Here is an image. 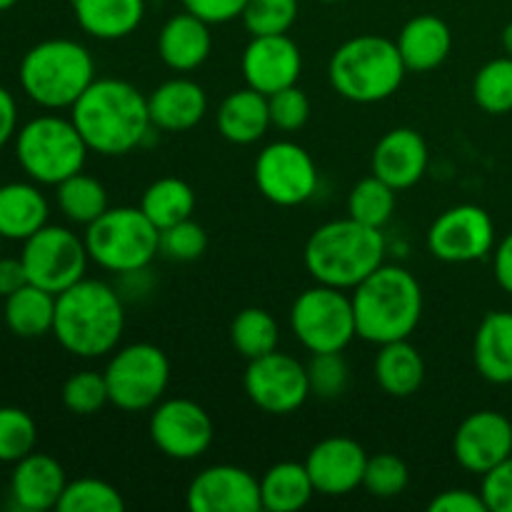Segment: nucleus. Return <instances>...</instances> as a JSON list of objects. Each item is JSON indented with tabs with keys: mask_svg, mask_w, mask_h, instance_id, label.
I'll list each match as a JSON object with an SVG mask.
<instances>
[{
	"mask_svg": "<svg viewBox=\"0 0 512 512\" xmlns=\"http://www.w3.org/2000/svg\"><path fill=\"white\" fill-rule=\"evenodd\" d=\"M70 120L93 153L125 155L148 138V98L128 80L95 78L70 108Z\"/></svg>",
	"mask_w": 512,
	"mask_h": 512,
	"instance_id": "1",
	"label": "nucleus"
},
{
	"mask_svg": "<svg viewBox=\"0 0 512 512\" xmlns=\"http://www.w3.org/2000/svg\"><path fill=\"white\" fill-rule=\"evenodd\" d=\"M125 330L123 298L103 280L83 278L55 298L53 335L75 358H103Z\"/></svg>",
	"mask_w": 512,
	"mask_h": 512,
	"instance_id": "2",
	"label": "nucleus"
},
{
	"mask_svg": "<svg viewBox=\"0 0 512 512\" xmlns=\"http://www.w3.org/2000/svg\"><path fill=\"white\" fill-rule=\"evenodd\" d=\"M385 248L383 228H370L348 215L313 230L305 243V270L315 283L353 290L385 263Z\"/></svg>",
	"mask_w": 512,
	"mask_h": 512,
	"instance_id": "3",
	"label": "nucleus"
},
{
	"mask_svg": "<svg viewBox=\"0 0 512 512\" xmlns=\"http://www.w3.org/2000/svg\"><path fill=\"white\" fill-rule=\"evenodd\" d=\"M350 298L358 338L375 345L410 338L423 318V288L418 278L400 265L383 263L353 288Z\"/></svg>",
	"mask_w": 512,
	"mask_h": 512,
	"instance_id": "4",
	"label": "nucleus"
},
{
	"mask_svg": "<svg viewBox=\"0 0 512 512\" xmlns=\"http://www.w3.org/2000/svg\"><path fill=\"white\" fill-rule=\"evenodd\" d=\"M408 68L398 43L383 35H355L345 40L328 63V80L350 103H380L398 93Z\"/></svg>",
	"mask_w": 512,
	"mask_h": 512,
	"instance_id": "5",
	"label": "nucleus"
},
{
	"mask_svg": "<svg viewBox=\"0 0 512 512\" xmlns=\"http://www.w3.org/2000/svg\"><path fill=\"white\" fill-rule=\"evenodd\" d=\"M18 78L23 93L40 108H73L95 80V60L78 40L50 38L23 55Z\"/></svg>",
	"mask_w": 512,
	"mask_h": 512,
	"instance_id": "6",
	"label": "nucleus"
},
{
	"mask_svg": "<svg viewBox=\"0 0 512 512\" xmlns=\"http://www.w3.org/2000/svg\"><path fill=\"white\" fill-rule=\"evenodd\" d=\"M85 248L90 260L120 275L143 273L160 255V230L140 208H108L85 225Z\"/></svg>",
	"mask_w": 512,
	"mask_h": 512,
	"instance_id": "7",
	"label": "nucleus"
},
{
	"mask_svg": "<svg viewBox=\"0 0 512 512\" xmlns=\"http://www.w3.org/2000/svg\"><path fill=\"white\" fill-rule=\"evenodd\" d=\"M90 148L70 118L38 115L15 133V158L30 180L58 185L80 173Z\"/></svg>",
	"mask_w": 512,
	"mask_h": 512,
	"instance_id": "8",
	"label": "nucleus"
},
{
	"mask_svg": "<svg viewBox=\"0 0 512 512\" xmlns=\"http://www.w3.org/2000/svg\"><path fill=\"white\" fill-rule=\"evenodd\" d=\"M290 330L308 353H343L358 338L353 298L340 288L315 283L295 298Z\"/></svg>",
	"mask_w": 512,
	"mask_h": 512,
	"instance_id": "9",
	"label": "nucleus"
},
{
	"mask_svg": "<svg viewBox=\"0 0 512 512\" xmlns=\"http://www.w3.org/2000/svg\"><path fill=\"white\" fill-rule=\"evenodd\" d=\"M103 375L115 408L125 413H143L163 400L170 383V360L158 345L133 343L113 350Z\"/></svg>",
	"mask_w": 512,
	"mask_h": 512,
	"instance_id": "10",
	"label": "nucleus"
},
{
	"mask_svg": "<svg viewBox=\"0 0 512 512\" xmlns=\"http://www.w3.org/2000/svg\"><path fill=\"white\" fill-rule=\"evenodd\" d=\"M20 260L30 283L58 295L85 278L90 255L78 233L63 225H45L25 240Z\"/></svg>",
	"mask_w": 512,
	"mask_h": 512,
	"instance_id": "11",
	"label": "nucleus"
},
{
	"mask_svg": "<svg viewBox=\"0 0 512 512\" xmlns=\"http://www.w3.org/2000/svg\"><path fill=\"white\" fill-rule=\"evenodd\" d=\"M320 183L318 165L303 145L275 140L255 158V185L265 200L280 208L308 203Z\"/></svg>",
	"mask_w": 512,
	"mask_h": 512,
	"instance_id": "12",
	"label": "nucleus"
},
{
	"mask_svg": "<svg viewBox=\"0 0 512 512\" xmlns=\"http://www.w3.org/2000/svg\"><path fill=\"white\" fill-rule=\"evenodd\" d=\"M245 393L250 403L268 415H290L305 405L310 398L308 365L288 353L263 355V358L248 360L245 368Z\"/></svg>",
	"mask_w": 512,
	"mask_h": 512,
	"instance_id": "13",
	"label": "nucleus"
},
{
	"mask_svg": "<svg viewBox=\"0 0 512 512\" xmlns=\"http://www.w3.org/2000/svg\"><path fill=\"white\" fill-rule=\"evenodd\" d=\"M150 440L173 460H198L213 445V420L208 410L188 398L160 400L150 413Z\"/></svg>",
	"mask_w": 512,
	"mask_h": 512,
	"instance_id": "14",
	"label": "nucleus"
},
{
	"mask_svg": "<svg viewBox=\"0 0 512 512\" xmlns=\"http://www.w3.org/2000/svg\"><path fill=\"white\" fill-rule=\"evenodd\" d=\"M495 225L480 205H455L440 213L428 230V250L443 263H473L493 253Z\"/></svg>",
	"mask_w": 512,
	"mask_h": 512,
	"instance_id": "15",
	"label": "nucleus"
},
{
	"mask_svg": "<svg viewBox=\"0 0 512 512\" xmlns=\"http://www.w3.org/2000/svg\"><path fill=\"white\" fill-rule=\"evenodd\" d=\"M185 503L193 512H260V480L238 465H210L190 480Z\"/></svg>",
	"mask_w": 512,
	"mask_h": 512,
	"instance_id": "16",
	"label": "nucleus"
},
{
	"mask_svg": "<svg viewBox=\"0 0 512 512\" xmlns=\"http://www.w3.org/2000/svg\"><path fill=\"white\" fill-rule=\"evenodd\" d=\"M453 455L460 468L483 478L512 455V423L495 410L468 415L455 430Z\"/></svg>",
	"mask_w": 512,
	"mask_h": 512,
	"instance_id": "17",
	"label": "nucleus"
},
{
	"mask_svg": "<svg viewBox=\"0 0 512 512\" xmlns=\"http://www.w3.org/2000/svg\"><path fill=\"white\" fill-rule=\"evenodd\" d=\"M240 68H243L248 88L263 95H273L298 83L300 70H303V55H300L298 43L288 33L255 35L245 45Z\"/></svg>",
	"mask_w": 512,
	"mask_h": 512,
	"instance_id": "18",
	"label": "nucleus"
},
{
	"mask_svg": "<svg viewBox=\"0 0 512 512\" xmlns=\"http://www.w3.org/2000/svg\"><path fill=\"white\" fill-rule=\"evenodd\" d=\"M365 465H368V453L363 445L340 435L320 440L305 458L315 493L325 498H340L363 488Z\"/></svg>",
	"mask_w": 512,
	"mask_h": 512,
	"instance_id": "19",
	"label": "nucleus"
},
{
	"mask_svg": "<svg viewBox=\"0 0 512 512\" xmlns=\"http://www.w3.org/2000/svg\"><path fill=\"white\" fill-rule=\"evenodd\" d=\"M428 143L413 128H393L378 140L370 158L373 175L393 185L395 190L413 188L428 170Z\"/></svg>",
	"mask_w": 512,
	"mask_h": 512,
	"instance_id": "20",
	"label": "nucleus"
},
{
	"mask_svg": "<svg viewBox=\"0 0 512 512\" xmlns=\"http://www.w3.org/2000/svg\"><path fill=\"white\" fill-rule=\"evenodd\" d=\"M68 478L63 465L45 453H30L18 460L10 475V495L20 510L43 512L58 508Z\"/></svg>",
	"mask_w": 512,
	"mask_h": 512,
	"instance_id": "21",
	"label": "nucleus"
},
{
	"mask_svg": "<svg viewBox=\"0 0 512 512\" xmlns=\"http://www.w3.org/2000/svg\"><path fill=\"white\" fill-rule=\"evenodd\" d=\"M148 113L153 128L165 133H185L205 118L208 95L195 80L170 78L148 95Z\"/></svg>",
	"mask_w": 512,
	"mask_h": 512,
	"instance_id": "22",
	"label": "nucleus"
},
{
	"mask_svg": "<svg viewBox=\"0 0 512 512\" xmlns=\"http://www.w3.org/2000/svg\"><path fill=\"white\" fill-rule=\"evenodd\" d=\"M213 50L210 25L193 13H178L165 20L158 33V55L170 70L190 73L198 70Z\"/></svg>",
	"mask_w": 512,
	"mask_h": 512,
	"instance_id": "23",
	"label": "nucleus"
},
{
	"mask_svg": "<svg viewBox=\"0 0 512 512\" xmlns=\"http://www.w3.org/2000/svg\"><path fill=\"white\" fill-rule=\"evenodd\" d=\"M395 43L408 73H430L448 60L453 50V33L443 18L425 13L410 18Z\"/></svg>",
	"mask_w": 512,
	"mask_h": 512,
	"instance_id": "24",
	"label": "nucleus"
},
{
	"mask_svg": "<svg viewBox=\"0 0 512 512\" xmlns=\"http://www.w3.org/2000/svg\"><path fill=\"white\" fill-rule=\"evenodd\" d=\"M473 360L488 383H512V313L493 310L480 320L473 340Z\"/></svg>",
	"mask_w": 512,
	"mask_h": 512,
	"instance_id": "25",
	"label": "nucleus"
},
{
	"mask_svg": "<svg viewBox=\"0 0 512 512\" xmlns=\"http://www.w3.org/2000/svg\"><path fill=\"white\" fill-rule=\"evenodd\" d=\"M220 135L233 145H253L268 133L270 125V108L268 95L258 93L253 88H240L230 93L218 108Z\"/></svg>",
	"mask_w": 512,
	"mask_h": 512,
	"instance_id": "26",
	"label": "nucleus"
},
{
	"mask_svg": "<svg viewBox=\"0 0 512 512\" xmlns=\"http://www.w3.org/2000/svg\"><path fill=\"white\" fill-rule=\"evenodd\" d=\"M50 205L38 185H0V235L5 240H25L48 225Z\"/></svg>",
	"mask_w": 512,
	"mask_h": 512,
	"instance_id": "27",
	"label": "nucleus"
},
{
	"mask_svg": "<svg viewBox=\"0 0 512 512\" xmlns=\"http://www.w3.org/2000/svg\"><path fill=\"white\" fill-rule=\"evenodd\" d=\"M73 15L90 38L120 40L140 28L145 0H73Z\"/></svg>",
	"mask_w": 512,
	"mask_h": 512,
	"instance_id": "28",
	"label": "nucleus"
},
{
	"mask_svg": "<svg viewBox=\"0 0 512 512\" xmlns=\"http://www.w3.org/2000/svg\"><path fill=\"white\" fill-rule=\"evenodd\" d=\"M375 380L390 398H410L425 383L423 355L408 338L380 345L375 358Z\"/></svg>",
	"mask_w": 512,
	"mask_h": 512,
	"instance_id": "29",
	"label": "nucleus"
},
{
	"mask_svg": "<svg viewBox=\"0 0 512 512\" xmlns=\"http://www.w3.org/2000/svg\"><path fill=\"white\" fill-rule=\"evenodd\" d=\"M55 298L58 295L48 293V290L38 288L33 283L23 285L13 295H8L5 298L3 318L10 333L28 340L53 333Z\"/></svg>",
	"mask_w": 512,
	"mask_h": 512,
	"instance_id": "30",
	"label": "nucleus"
},
{
	"mask_svg": "<svg viewBox=\"0 0 512 512\" xmlns=\"http://www.w3.org/2000/svg\"><path fill=\"white\" fill-rule=\"evenodd\" d=\"M260 495H263V510L295 512L310 503V498L315 495V485L305 463L283 460L265 470V475L260 478Z\"/></svg>",
	"mask_w": 512,
	"mask_h": 512,
	"instance_id": "31",
	"label": "nucleus"
},
{
	"mask_svg": "<svg viewBox=\"0 0 512 512\" xmlns=\"http://www.w3.org/2000/svg\"><path fill=\"white\" fill-rule=\"evenodd\" d=\"M140 210L150 218L158 230L170 228L175 223L193 218L195 213V190L183 178H158L145 188Z\"/></svg>",
	"mask_w": 512,
	"mask_h": 512,
	"instance_id": "32",
	"label": "nucleus"
},
{
	"mask_svg": "<svg viewBox=\"0 0 512 512\" xmlns=\"http://www.w3.org/2000/svg\"><path fill=\"white\" fill-rule=\"evenodd\" d=\"M55 188H58L55 198H58L60 213L75 225H90L110 208L105 185L83 170L65 178Z\"/></svg>",
	"mask_w": 512,
	"mask_h": 512,
	"instance_id": "33",
	"label": "nucleus"
},
{
	"mask_svg": "<svg viewBox=\"0 0 512 512\" xmlns=\"http://www.w3.org/2000/svg\"><path fill=\"white\" fill-rule=\"evenodd\" d=\"M230 343L245 360L263 358L278 350V320L265 308H245L230 323Z\"/></svg>",
	"mask_w": 512,
	"mask_h": 512,
	"instance_id": "34",
	"label": "nucleus"
},
{
	"mask_svg": "<svg viewBox=\"0 0 512 512\" xmlns=\"http://www.w3.org/2000/svg\"><path fill=\"white\" fill-rule=\"evenodd\" d=\"M395 205H398V190L378 175L358 180L348 195V215L370 228H383L393 218Z\"/></svg>",
	"mask_w": 512,
	"mask_h": 512,
	"instance_id": "35",
	"label": "nucleus"
},
{
	"mask_svg": "<svg viewBox=\"0 0 512 512\" xmlns=\"http://www.w3.org/2000/svg\"><path fill=\"white\" fill-rule=\"evenodd\" d=\"M473 98L485 113H512V58L503 55L478 70L473 80Z\"/></svg>",
	"mask_w": 512,
	"mask_h": 512,
	"instance_id": "36",
	"label": "nucleus"
},
{
	"mask_svg": "<svg viewBox=\"0 0 512 512\" xmlns=\"http://www.w3.org/2000/svg\"><path fill=\"white\" fill-rule=\"evenodd\" d=\"M58 512H123L125 500L118 488L98 478H78L65 485Z\"/></svg>",
	"mask_w": 512,
	"mask_h": 512,
	"instance_id": "37",
	"label": "nucleus"
},
{
	"mask_svg": "<svg viewBox=\"0 0 512 512\" xmlns=\"http://www.w3.org/2000/svg\"><path fill=\"white\" fill-rule=\"evenodd\" d=\"M38 443V425L23 408H0V463H18Z\"/></svg>",
	"mask_w": 512,
	"mask_h": 512,
	"instance_id": "38",
	"label": "nucleus"
},
{
	"mask_svg": "<svg viewBox=\"0 0 512 512\" xmlns=\"http://www.w3.org/2000/svg\"><path fill=\"white\" fill-rule=\"evenodd\" d=\"M300 0H248L243 10V23L250 38L255 35H283L298 20Z\"/></svg>",
	"mask_w": 512,
	"mask_h": 512,
	"instance_id": "39",
	"label": "nucleus"
},
{
	"mask_svg": "<svg viewBox=\"0 0 512 512\" xmlns=\"http://www.w3.org/2000/svg\"><path fill=\"white\" fill-rule=\"evenodd\" d=\"M410 483V470L398 455L393 453H378L370 458L368 455V465H365V475H363V488L368 490L373 498L380 500H390L398 498Z\"/></svg>",
	"mask_w": 512,
	"mask_h": 512,
	"instance_id": "40",
	"label": "nucleus"
},
{
	"mask_svg": "<svg viewBox=\"0 0 512 512\" xmlns=\"http://www.w3.org/2000/svg\"><path fill=\"white\" fill-rule=\"evenodd\" d=\"M110 403L108 383L103 373L83 370L65 380L63 385V405L75 415H95Z\"/></svg>",
	"mask_w": 512,
	"mask_h": 512,
	"instance_id": "41",
	"label": "nucleus"
},
{
	"mask_svg": "<svg viewBox=\"0 0 512 512\" xmlns=\"http://www.w3.org/2000/svg\"><path fill=\"white\" fill-rule=\"evenodd\" d=\"M208 250V233L193 218L160 230V255L173 263H193Z\"/></svg>",
	"mask_w": 512,
	"mask_h": 512,
	"instance_id": "42",
	"label": "nucleus"
},
{
	"mask_svg": "<svg viewBox=\"0 0 512 512\" xmlns=\"http://www.w3.org/2000/svg\"><path fill=\"white\" fill-rule=\"evenodd\" d=\"M310 393L323 400H335L345 393L350 380L343 353H315L308 363Z\"/></svg>",
	"mask_w": 512,
	"mask_h": 512,
	"instance_id": "43",
	"label": "nucleus"
},
{
	"mask_svg": "<svg viewBox=\"0 0 512 512\" xmlns=\"http://www.w3.org/2000/svg\"><path fill=\"white\" fill-rule=\"evenodd\" d=\"M268 108L270 125L283 133H298L310 118V98L305 90L298 88V83L268 95Z\"/></svg>",
	"mask_w": 512,
	"mask_h": 512,
	"instance_id": "44",
	"label": "nucleus"
},
{
	"mask_svg": "<svg viewBox=\"0 0 512 512\" xmlns=\"http://www.w3.org/2000/svg\"><path fill=\"white\" fill-rule=\"evenodd\" d=\"M480 495L488 512H512V455L483 475Z\"/></svg>",
	"mask_w": 512,
	"mask_h": 512,
	"instance_id": "45",
	"label": "nucleus"
},
{
	"mask_svg": "<svg viewBox=\"0 0 512 512\" xmlns=\"http://www.w3.org/2000/svg\"><path fill=\"white\" fill-rule=\"evenodd\" d=\"M245 5H248V0H183V8L198 15L208 25H223L240 18Z\"/></svg>",
	"mask_w": 512,
	"mask_h": 512,
	"instance_id": "46",
	"label": "nucleus"
},
{
	"mask_svg": "<svg viewBox=\"0 0 512 512\" xmlns=\"http://www.w3.org/2000/svg\"><path fill=\"white\" fill-rule=\"evenodd\" d=\"M430 512H488V505H485L483 495L480 493L455 488L435 495V498L430 500Z\"/></svg>",
	"mask_w": 512,
	"mask_h": 512,
	"instance_id": "47",
	"label": "nucleus"
},
{
	"mask_svg": "<svg viewBox=\"0 0 512 512\" xmlns=\"http://www.w3.org/2000/svg\"><path fill=\"white\" fill-rule=\"evenodd\" d=\"M28 273H25L23 260L18 258H3L0 255V298H8L15 290H20L23 285H28Z\"/></svg>",
	"mask_w": 512,
	"mask_h": 512,
	"instance_id": "48",
	"label": "nucleus"
},
{
	"mask_svg": "<svg viewBox=\"0 0 512 512\" xmlns=\"http://www.w3.org/2000/svg\"><path fill=\"white\" fill-rule=\"evenodd\" d=\"M18 133V105L13 93L0 85V150L10 143Z\"/></svg>",
	"mask_w": 512,
	"mask_h": 512,
	"instance_id": "49",
	"label": "nucleus"
},
{
	"mask_svg": "<svg viewBox=\"0 0 512 512\" xmlns=\"http://www.w3.org/2000/svg\"><path fill=\"white\" fill-rule=\"evenodd\" d=\"M493 270L500 288L512 295V233L505 235V238L498 243V248H495Z\"/></svg>",
	"mask_w": 512,
	"mask_h": 512,
	"instance_id": "50",
	"label": "nucleus"
},
{
	"mask_svg": "<svg viewBox=\"0 0 512 512\" xmlns=\"http://www.w3.org/2000/svg\"><path fill=\"white\" fill-rule=\"evenodd\" d=\"M500 40H503L505 55H510V58H512V20L503 28V38H500Z\"/></svg>",
	"mask_w": 512,
	"mask_h": 512,
	"instance_id": "51",
	"label": "nucleus"
},
{
	"mask_svg": "<svg viewBox=\"0 0 512 512\" xmlns=\"http://www.w3.org/2000/svg\"><path fill=\"white\" fill-rule=\"evenodd\" d=\"M15 3H18V0H0V13H3V10H10V8H13Z\"/></svg>",
	"mask_w": 512,
	"mask_h": 512,
	"instance_id": "52",
	"label": "nucleus"
},
{
	"mask_svg": "<svg viewBox=\"0 0 512 512\" xmlns=\"http://www.w3.org/2000/svg\"><path fill=\"white\" fill-rule=\"evenodd\" d=\"M3 240L5 238H3V235H0V255H3Z\"/></svg>",
	"mask_w": 512,
	"mask_h": 512,
	"instance_id": "53",
	"label": "nucleus"
},
{
	"mask_svg": "<svg viewBox=\"0 0 512 512\" xmlns=\"http://www.w3.org/2000/svg\"><path fill=\"white\" fill-rule=\"evenodd\" d=\"M320 3H338V0H320Z\"/></svg>",
	"mask_w": 512,
	"mask_h": 512,
	"instance_id": "54",
	"label": "nucleus"
}]
</instances>
